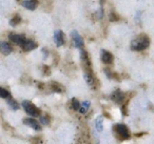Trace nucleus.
<instances>
[{
    "instance_id": "nucleus-1",
    "label": "nucleus",
    "mask_w": 154,
    "mask_h": 144,
    "mask_svg": "<svg viewBox=\"0 0 154 144\" xmlns=\"http://www.w3.org/2000/svg\"><path fill=\"white\" fill-rule=\"evenodd\" d=\"M149 45H150V39L147 37V35L141 34L131 42V50L136 52L145 51L146 49L149 47Z\"/></svg>"
},
{
    "instance_id": "nucleus-2",
    "label": "nucleus",
    "mask_w": 154,
    "mask_h": 144,
    "mask_svg": "<svg viewBox=\"0 0 154 144\" xmlns=\"http://www.w3.org/2000/svg\"><path fill=\"white\" fill-rule=\"evenodd\" d=\"M21 104H22V107H23L24 110L26 112V114L30 115L31 117L36 118V117L40 116V110H39L36 105H34L31 101H29V100H23Z\"/></svg>"
},
{
    "instance_id": "nucleus-3",
    "label": "nucleus",
    "mask_w": 154,
    "mask_h": 144,
    "mask_svg": "<svg viewBox=\"0 0 154 144\" xmlns=\"http://www.w3.org/2000/svg\"><path fill=\"white\" fill-rule=\"evenodd\" d=\"M115 130L117 133V135L120 137L122 140H126V139H129L131 137V134H130V130H129L128 126L125 124H117L115 125Z\"/></svg>"
},
{
    "instance_id": "nucleus-4",
    "label": "nucleus",
    "mask_w": 154,
    "mask_h": 144,
    "mask_svg": "<svg viewBox=\"0 0 154 144\" xmlns=\"http://www.w3.org/2000/svg\"><path fill=\"white\" fill-rule=\"evenodd\" d=\"M71 36H72V40H73V44L76 49H82L84 46V39L82 37L79 35V33L77 31H72L71 33Z\"/></svg>"
},
{
    "instance_id": "nucleus-5",
    "label": "nucleus",
    "mask_w": 154,
    "mask_h": 144,
    "mask_svg": "<svg viewBox=\"0 0 154 144\" xmlns=\"http://www.w3.org/2000/svg\"><path fill=\"white\" fill-rule=\"evenodd\" d=\"M9 38L10 40L12 41V42L16 43V44L20 45V46H22V45L26 43V41L28 40V39L26 38V36L22 34H15V33H11V34L9 35Z\"/></svg>"
},
{
    "instance_id": "nucleus-6",
    "label": "nucleus",
    "mask_w": 154,
    "mask_h": 144,
    "mask_svg": "<svg viewBox=\"0 0 154 144\" xmlns=\"http://www.w3.org/2000/svg\"><path fill=\"white\" fill-rule=\"evenodd\" d=\"M54 42L57 46H62L66 42L64 40V34L61 30H57L54 32Z\"/></svg>"
},
{
    "instance_id": "nucleus-7",
    "label": "nucleus",
    "mask_w": 154,
    "mask_h": 144,
    "mask_svg": "<svg viewBox=\"0 0 154 144\" xmlns=\"http://www.w3.org/2000/svg\"><path fill=\"white\" fill-rule=\"evenodd\" d=\"M22 122H23V124H26V125H28V126L32 127V128L35 129V130H37V131L41 130L40 124H39V123L37 122L36 120H34V117H33V118H24Z\"/></svg>"
},
{
    "instance_id": "nucleus-8",
    "label": "nucleus",
    "mask_w": 154,
    "mask_h": 144,
    "mask_svg": "<svg viewBox=\"0 0 154 144\" xmlns=\"http://www.w3.org/2000/svg\"><path fill=\"white\" fill-rule=\"evenodd\" d=\"M100 58H101V61H103L105 64H111L114 59L113 55H112L110 52L106 51V50H103V51H101Z\"/></svg>"
},
{
    "instance_id": "nucleus-9",
    "label": "nucleus",
    "mask_w": 154,
    "mask_h": 144,
    "mask_svg": "<svg viewBox=\"0 0 154 144\" xmlns=\"http://www.w3.org/2000/svg\"><path fill=\"white\" fill-rule=\"evenodd\" d=\"M111 99L117 104L122 103V102L125 100V94L122 93V91H119V89H116L115 92H113V93H112Z\"/></svg>"
},
{
    "instance_id": "nucleus-10",
    "label": "nucleus",
    "mask_w": 154,
    "mask_h": 144,
    "mask_svg": "<svg viewBox=\"0 0 154 144\" xmlns=\"http://www.w3.org/2000/svg\"><path fill=\"white\" fill-rule=\"evenodd\" d=\"M38 4L39 2L37 0H24V1H22V7L30 10V11L36 10L38 8Z\"/></svg>"
},
{
    "instance_id": "nucleus-11",
    "label": "nucleus",
    "mask_w": 154,
    "mask_h": 144,
    "mask_svg": "<svg viewBox=\"0 0 154 144\" xmlns=\"http://www.w3.org/2000/svg\"><path fill=\"white\" fill-rule=\"evenodd\" d=\"M84 78L90 87L95 86V78H94V76H93L92 73H91L90 70H87L86 72L84 73Z\"/></svg>"
},
{
    "instance_id": "nucleus-12",
    "label": "nucleus",
    "mask_w": 154,
    "mask_h": 144,
    "mask_svg": "<svg viewBox=\"0 0 154 144\" xmlns=\"http://www.w3.org/2000/svg\"><path fill=\"white\" fill-rule=\"evenodd\" d=\"M80 60H82L85 68H86V70H90L91 68V61H90V58H89L88 53H87L86 51L80 52Z\"/></svg>"
},
{
    "instance_id": "nucleus-13",
    "label": "nucleus",
    "mask_w": 154,
    "mask_h": 144,
    "mask_svg": "<svg viewBox=\"0 0 154 144\" xmlns=\"http://www.w3.org/2000/svg\"><path fill=\"white\" fill-rule=\"evenodd\" d=\"M37 46H38V45H37V43L35 42L34 40H26V43H24L21 47H22V50H23L24 52H30V51L35 50Z\"/></svg>"
},
{
    "instance_id": "nucleus-14",
    "label": "nucleus",
    "mask_w": 154,
    "mask_h": 144,
    "mask_svg": "<svg viewBox=\"0 0 154 144\" xmlns=\"http://www.w3.org/2000/svg\"><path fill=\"white\" fill-rule=\"evenodd\" d=\"M0 47H1V52L3 53V55H9V54L12 53V46L9 44L8 42H1V45H0Z\"/></svg>"
},
{
    "instance_id": "nucleus-15",
    "label": "nucleus",
    "mask_w": 154,
    "mask_h": 144,
    "mask_svg": "<svg viewBox=\"0 0 154 144\" xmlns=\"http://www.w3.org/2000/svg\"><path fill=\"white\" fill-rule=\"evenodd\" d=\"M90 106H91V102L89 101V100H86V101L82 102V106H80L79 112H82V114H86L89 108H90Z\"/></svg>"
},
{
    "instance_id": "nucleus-16",
    "label": "nucleus",
    "mask_w": 154,
    "mask_h": 144,
    "mask_svg": "<svg viewBox=\"0 0 154 144\" xmlns=\"http://www.w3.org/2000/svg\"><path fill=\"white\" fill-rule=\"evenodd\" d=\"M8 105H9L10 107H11L12 110H18V108H19V105H18V103L13 99V98L11 97V96L8 98Z\"/></svg>"
},
{
    "instance_id": "nucleus-17",
    "label": "nucleus",
    "mask_w": 154,
    "mask_h": 144,
    "mask_svg": "<svg viewBox=\"0 0 154 144\" xmlns=\"http://www.w3.org/2000/svg\"><path fill=\"white\" fill-rule=\"evenodd\" d=\"M50 85H51V89L53 92H56V93H61L63 89H62V87H61V85L60 84H58L57 82H51L50 83Z\"/></svg>"
},
{
    "instance_id": "nucleus-18",
    "label": "nucleus",
    "mask_w": 154,
    "mask_h": 144,
    "mask_svg": "<svg viewBox=\"0 0 154 144\" xmlns=\"http://www.w3.org/2000/svg\"><path fill=\"white\" fill-rule=\"evenodd\" d=\"M95 126H96V129L98 131H101L103 129V120L101 117H98V118L95 120Z\"/></svg>"
},
{
    "instance_id": "nucleus-19",
    "label": "nucleus",
    "mask_w": 154,
    "mask_h": 144,
    "mask_svg": "<svg viewBox=\"0 0 154 144\" xmlns=\"http://www.w3.org/2000/svg\"><path fill=\"white\" fill-rule=\"evenodd\" d=\"M72 108L74 110H80V106H82V103H80L78 100L76 99V98H73L72 99Z\"/></svg>"
},
{
    "instance_id": "nucleus-20",
    "label": "nucleus",
    "mask_w": 154,
    "mask_h": 144,
    "mask_svg": "<svg viewBox=\"0 0 154 144\" xmlns=\"http://www.w3.org/2000/svg\"><path fill=\"white\" fill-rule=\"evenodd\" d=\"M20 21H21V17H20L19 15H16L10 20V24H11L12 26H16L18 23H20Z\"/></svg>"
},
{
    "instance_id": "nucleus-21",
    "label": "nucleus",
    "mask_w": 154,
    "mask_h": 144,
    "mask_svg": "<svg viewBox=\"0 0 154 144\" xmlns=\"http://www.w3.org/2000/svg\"><path fill=\"white\" fill-rule=\"evenodd\" d=\"M0 96H1V98H5V99H8V98L10 97V92L7 91V89H5L3 87H1L0 88Z\"/></svg>"
},
{
    "instance_id": "nucleus-22",
    "label": "nucleus",
    "mask_w": 154,
    "mask_h": 144,
    "mask_svg": "<svg viewBox=\"0 0 154 144\" xmlns=\"http://www.w3.org/2000/svg\"><path fill=\"white\" fill-rule=\"evenodd\" d=\"M50 118L49 117H47V116H41L40 117V122H41V124L42 125H49L50 124Z\"/></svg>"
},
{
    "instance_id": "nucleus-23",
    "label": "nucleus",
    "mask_w": 154,
    "mask_h": 144,
    "mask_svg": "<svg viewBox=\"0 0 154 144\" xmlns=\"http://www.w3.org/2000/svg\"><path fill=\"white\" fill-rule=\"evenodd\" d=\"M109 18H110V20H111V21H117V20L119 19V18H118V16H116L114 13H111V14H110Z\"/></svg>"
}]
</instances>
